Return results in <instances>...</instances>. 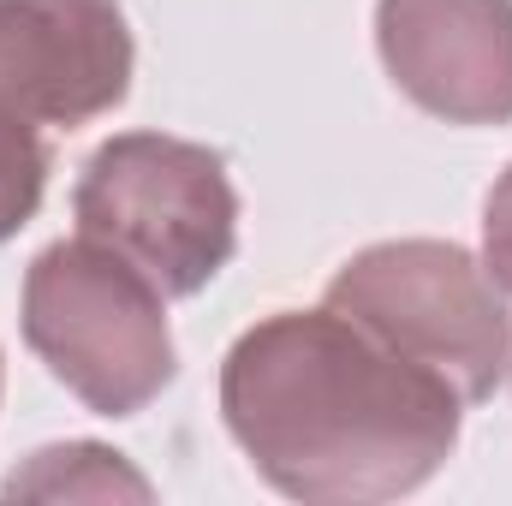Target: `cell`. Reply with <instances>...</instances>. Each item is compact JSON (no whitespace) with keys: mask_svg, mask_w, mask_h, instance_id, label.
<instances>
[{"mask_svg":"<svg viewBox=\"0 0 512 506\" xmlns=\"http://www.w3.org/2000/svg\"><path fill=\"white\" fill-rule=\"evenodd\" d=\"M221 417L268 489L310 506H376L453 459L465 399L322 304L274 310L233 340Z\"/></svg>","mask_w":512,"mask_h":506,"instance_id":"cell-1","label":"cell"},{"mask_svg":"<svg viewBox=\"0 0 512 506\" xmlns=\"http://www.w3.org/2000/svg\"><path fill=\"white\" fill-rule=\"evenodd\" d=\"M72 221L84 239L149 274L161 298H197L239 251L227 155L167 131L108 137L72 185Z\"/></svg>","mask_w":512,"mask_h":506,"instance_id":"cell-2","label":"cell"},{"mask_svg":"<svg viewBox=\"0 0 512 506\" xmlns=\"http://www.w3.org/2000/svg\"><path fill=\"white\" fill-rule=\"evenodd\" d=\"M24 346L102 417H137L179 376L167 298L96 239H60L24 268Z\"/></svg>","mask_w":512,"mask_h":506,"instance_id":"cell-3","label":"cell"},{"mask_svg":"<svg viewBox=\"0 0 512 506\" xmlns=\"http://www.w3.org/2000/svg\"><path fill=\"white\" fill-rule=\"evenodd\" d=\"M334 310L370 328L399 358L441 376L465 405H483L512 364V304L489 262L453 239H382L328 280Z\"/></svg>","mask_w":512,"mask_h":506,"instance_id":"cell-4","label":"cell"},{"mask_svg":"<svg viewBox=\"0 0 512 506\" xmlns=\"http://www.w3.org/2000/svg\"><path fill=\"white\" fill-rule=\"evenodd\" d=\"M120 0H0V102L36 126H90L131 96Z\"/></svg>","mask_w":512,"mask_h":506,"instance_id":"cell-5","label":"cell"},{"mask_svg":"<svg viewBox=\"0 0 512 506\" xmlns=\"http://www.w3.org/2000/svg\"><path fill=\"white\" fill-rule=\"evenodd\" d=\"M376 48L423 114L447 126L512 120V0H376Z\"/></svg>","mask_w":512,"mask_h":506,"instance_id":"cell-6","label":"cell"},{"mask_svg":"<svg viewBox=\"0 0 512 506\" xmlns=\"http://www.w3.org/2000/svg\"><path fill=\"white\" fill-rule=\"evenodd\" d=\"M6 495H30V501H149V477H137L126 453L102 447V441H60L30 453L12 477Z\"/></svg>","mask_w":512,"mask_h":506,"instance_id":"cell-7","label":"cell"},{"mask_svg":"<svg viewBox=\"0 0 512 506\" xmlns=\"http://www.w3.org/2000/svg\"><path fill=\"white\" fill-rule=\"evenodd\" d=\"M48 173H54V149L42 126L24 120L12 102H0V245L36 221Z\"/></svg>","mask_w":512,"mask_h":506,"instance_id":"cell-8","label":"cell"},{"mask_svg":"<svg viewBox=\"0 0 512 506\" xmlns=\"http://www.w3.org/2000/svg\"><path fill=\"white\" fill-rule=\"evenodd\" d=\"M483 262L501 280V292L512 298V161H507V173L495 179L489 203H483Z\"/></svg>","mask_w":512,"mask_h":506,"instance_id":"cell-9","label":"cell"},{"mask_svg":"<svg viewBox=\"0 0 512 506\" xmlns=\"http://www.w3.org/2000/svg\"><path fill=\"white\" fill-rule=\"evenodd\" d=\"M0 381H6V376H0Z\"/></svg>","mask_w":512,"mask_h":506,"instance_id":"cell-10","label":"cell"}]
</instances>
